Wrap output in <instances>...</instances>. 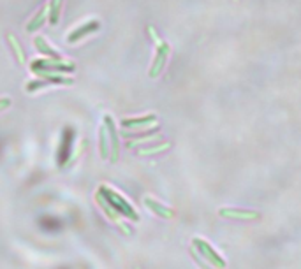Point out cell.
Wrapping results in <instances>:
<instances>
[{"instance_id": "1", "label": "cell", "mask_w": 301, "mask_h": 269, "mask_svg": "<svg viewBox=\"0 0 301 269\" xmlns=\"http://www.w3.org/2000/svg\"><path fill=\"white\" fill-rule=\"evenodd\" d=\"M99 194H101V196L109 202L111 208L117 209L118 213L123 215V217L130 218V220H134V222L139 220V217H138V213L134 211V208L125 199H123V197L118 192H115V190H109L108 187H101V188H99Z\"/></svg>"}, {"instance_id": "2", "label": "cell", "mask_w": 301, "mask_h": 269, "mask_svg": "<svg viewBox=\"0 0 301 269\" xmlns=\"http://www.w3.org/2000/svg\"><path fill=\"white\" fill-rule=\"evenodd\" d=\"M148 32H150L152 39H154L155 44H157V55H155L154 65H152V69H150V78H157L160 74V70L164 69V65H166V60L169 56V51H171V48H169L167 43L160 41V37L157 35V32H155L154 27H148Z\"/></svg>"}, {"instance_id": "3", "label": "cell", "mask_w": 301, "mask_h": 269, "mask_svg": "<svg viewBox=\"0 0 301 269\" xmlns=\"http://www.w3.org/2000/svg\"><path fill=\"white\" fill-rule=\"evenodd\" d=\"M192 245L196 246V250L199 252L201 257H204L210 264H213V266L218 267V269H224V267H225V260L222 259L220 255H218L217 252L213 250V248L204 241V239L194 238V239H192Z\"/></svg>"}, {"instance_id": "4", "label": "cell", "mask_w": 301, "mask_h": 269, "mask_svg": "<svg viewBox=\"0 0 301 269\" xmlns=\"http://www.w3.org/2000/svg\"><path fill=\"white\" fill-rule=\"evenodd\" d=\"M32 70H60V72H71L74 70V64H65L64 60H35L32 64Z\"/></svg>"}, {"instance_id": "5", "label": "cell", "mask_w": 301, "mask_h": 269, "mask_svg": "<svg viewBox=\"0 0 301 269\" xmlns=\"http://www.w3.org/2000/svg\"><path fill=\"white\" fill-rule=\"evenodd\" d=\"M104 125L106 129H108V134H109V148H111V160L113 162H117L118 160V153H120V143H118V134H117V129H115V122L113 118L109 117V114H106L104 117Z\"/></svg>"}, {"instance_id": "6", "label": "cell", "mask_w": 301, "mask_h": 269, "mask_svg": "<svg viewBox=\"0 0 301 269\" xmlns=\"http://www.w3.org/2000/svg\"><path fill=\"white\" fill-rule=\"evenodd\" d=\"M220 217L241 218V220H257V218H261V213H257V211L234 209V208H222V209H220Z\"/></svg>"}, {"instance_id": "7", "label": "cell", "mask_w": 301, "mask_h": 269, "mask_svg": "<svg viewBox=\"0 0 301 269\" xmlns=\"http://www.w3.org/2000/svg\"><path fill=\"white\" fill-rule=\"evenodd\" d=\"M97 28H99V22L97 20H92L90 23H86V25H83V27L78 28V30H74L72 34L67 37V43H76V41H80L81 37L88 35L90 32H96Z\"/></svg>"}, {"instance_id": "8", "label": "cell", "mask_w": 301, "mask_h": 269, "mask_svg": "<svg viewBox=\"0 0 301 269\" xmlns=\"http://www.w3.org/2000/svg\"><path fill=\"white\" fill-rule=\"evenodd\" d=\"M145 204L152 211H154V213L159 215V217H164V218H173V217H175V211H173L171 208H166V206H162L160 202L154 201L152 197H145Z\"/></svg>"}, {"instance_id": "9", "label": "cell", "mask_w": 301, "mask_h": 269, "mask_svg": "<svg viewBox=\"0 0 301 269\" xmlns=\"http://www.w3.org/2000/svg\"><path fill=\"white\" fill-rule=\"evenodd\" d=\"M46 14H48V6H43V7H41V11L37 12V14L30 20V22H28V25H27V32H28V34L39 30V28L43 27L44 22H46Z\"/></svg>"}, {"instance_id": "10", "label": "cell", "mask_w": 301, "mask_h": 269, "mask_svg": "<svg viewBox=\"0 0 301 269\" xmlns=\"http://www.w3.org/2000/svg\"><path fill=\"white\" fill-rule=\"evenodd\" d=\"M34 74L41 78V80H46L48 83H62V85H72V78H64L59 74H51L49 70H34Z\"/></svg>"}, {"instance_id": "11", "label": "cell", "mask_w": 301, "mask_h": 269, "mask_svg": "<svg viewBox=\"0 0 301 269\" xmlns=\"http://www.w3.org/2000/svg\"><path fill=\"white\" fill-rule=\"evenodd\" d=\"M155 120H157L155 114H146V117H141V118L123 120L122 127L123 129H130V127H143V125H148V123H155Z\"/></svg>"}, {"instance_id": "12", "label": "cell", "mask_w": 301, "mask_h": 269, "mask_svg": "<svg viewBox=\"0 0 301 269\" xmlns=\"http://www.w3.org/2000/svg\"><path fill=\"white\" fill-rule=\"evenodd\" d=\"M34 44H35L37 51L44 53V55H49V56H53V59H57V60H62L60 56H59V53H57V51H53V49L48 46V43H46V41L43 39V37H35V39H34Z\"/></svg>"}, {"instance_id": "13", "label": "cell", "mask_w": 301, "mask_h": 269, "mask_svg": "<svg viewBox=\"0 0 301 269\" xmlns=\"http://www.w3.org/2000/svg\"><path fill=\"white\" fill-rule=\"evenodd\" d=\"M60 6H62V0H51V4H49L48 7V12H49V23L55 27L57 23H59V16H60Z\"/></svg>"}, {"instance_id": "14", "label": "cell", "mask_w": 301, "mask_h": 269, "mask_svg": "<svg viewBox=\"0 0 301 269\" xmlns=\"http://www.w3.org/2000/svg\"><path fill=\"white\" fill-rule=\"evenodd\" d=\"M99 138H101V155H102V159H108L109 157V143H108V129H106V125L101 127V130H99Z\"/></svg>"}, {"instance_id": "15", "label": "cell", "mask_w": 301, "mask_h": 269, "mask_svg": "<svg viewBox=\"0 0 301 269\" xmlns=\"http://www.w3.org/2000/svg\"><path fill=\"white\" fill-rule=\"evenodd\" d=\"M7 41H9V44L12 46V51H14V55H16V59H18V62L20 64H25V53H23V49H22V46H20V43L16 41V37L14 35H7Z\"/></svg>"}, {"instance_id": "16", "label": "cell", "mask_w": 301, "mask_h": 269, "mask_svg": "<svg viewBox=\"0 0 301 269\" xmlns=\"http://www.w3.org/2000/svg\"><path fill=\"white\" fill-rule=\"evenodd\" d=\"M97 201H99V204H101L102 208H104V211H106V213L109 215V218H111V220H115L117 223H120V220H118V213H117V211H115L113 208H111V206H109V202L106 201L104 197L101 196V194H97Z\"/></svg>"}, {"instance_id": "17", "label": "cell", "mask_w": 301, "mask_h": 269, "mask_svg": "<svg viewBox=\"0 0 301 269\" xmlns=\"http://www.w3.org/2000/svg\"><path fill=\"white\" fill-rule=\"evenodd\" d=\"M48 81L46 80H37V81H30L27 83V86H25V90H27V93H34L35 90L43 88V86H46Z\"/></svg>"}, {"instance_id": "18", "label": "cell", "mask_w": 301, "mask_h": 269, "mask_svg": "<svg viewBox=\"0 0 301 269\" xmlns=\"http://www.w3.org/2000/svg\"><path fill=\"white\" fill-rule=\"evenodd\" d=\"M191 254H192V257H194V260H196V262H197V264H199V266H201V267H203V269H215V267H212V266H210V264H208V260H203V257H201V255H199V254H197V252H196V250H194V248H192V250H191Z\"/></svg>"}, {"instance_id": "19", "label": "cell", "mask_w": 301, "mask_h": 269, "mask_svg": "<svg viewBox=\"0 0 301 269\" xmlns=\"http://www.w3.org/2000/svg\"><path fill=\"white\" fill-rule=\"evenodd\" d=\"M169 148V144L167 143H164V144H160V146H155V148H148V150H141L139 153L141 155H152V153H157V151H164V150H167Z\"/></svg>"}, {"instance_id": "20", "label": "cell", "mask_w": 301, "mask_h": 269, "mask_svg": "<svg viewBox=\"0 0 301 269\" xmlns=\"http://www.w3.org/2000/svg\"><path fill=\"white\" fill-rule=\"evenodd\" d=\"M11 106V99H0V111L2 109H6V107H9Z\"/></svg>"}]
</instances>
